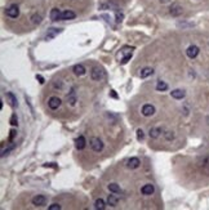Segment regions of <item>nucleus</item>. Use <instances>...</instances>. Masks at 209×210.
<instances>
[{
    "label": "nucleus",
    "mask_w": 209,
    "mask_h": 210,
    "mask_svg": "<svg viewBox=\"0 0 209 210\" xmlns=\"http://www.w3.org/2000/svg\"><path fill=\"white\" fill-rule=\"evenodd\" d=\"M61 102L62 101H61L58 97H50L49 101H48V106H49L50 110H57L61 106Z\"/></svg>",
    "instance_id": "nucleus-9"
},
{
    "label": "nucleus",
    "mask_w": 209,
    "mask_h": 210,
    "mask_svg": "<svg viewBox=\"0 0 209 210\" xmlns=\"http://www.w3.org/2000/svg\"><path fill=\"white\" fill-rule=\"evenodd\" d=\"M54 86H56V88H59V89H61V88H62V83H61V81H59V83H56Z\"/></svg>",
    "instance_id": "nucleus-34"
},
{
    "label": "nucleus",
    "mask_w": 209,
    "mask_h": 210,
    "mask_svg": "<svg viewBox=\"0 0 209 210\" xmlns=\"http://www.w3.org/2000/svg\"><path fill=\"white\" fill-rule=\"evenodd\" d=\"M141 192H142L143 195H146V196H150V195H152L154 192H155V188H154L152 185H145L141 188Z\"/></svg>",
    "instance_id": "nucleus-16"
},
{
    "label": "nucleus",
    "mask_w": 209,
    "mask_h": 210,
    "mask_svg": "<svg viewBox=\"0 0 209 210\" xmlns=\"http://www.w3.org/2000/svg\"><path fill=\"white\" fill-rule=\"evenodd\" d=\"M159 2L161 3V4H167V3H169L170 0H159Z\"/></svg>",
    "instance_id": "nucleus-35"
},
{
    "label": "nucleus",
    "mask_w": 209,
    "mask_h": 210,
    "mask_svg": "<svg viewBox=\"0 0 209 210\" xmlns=\"http://www.w3.org/2000/svg\"><path fill=\"white\" fill-rule=\"evenodd\" d=\"M143 137H145L143 130H142V129H138V130H137V139H138V141H142Z\"/></svg>",
    "instance_id": "nucleus-28"
},
{
    "label": "nucleus",
    "mask_w": 209,
    "mask_h": 210,
    "mask_svg": "<svg viewBox=\"0 0 209 210\" xmlns=\"http://www.w3.org/2000/svg\"><path fill=\"white\" fill-rule=\"evenodd\" d=\"M139 164H141V162H139V159H138V157H130V159L128 160V168L129 169H137L138 168V166H139Z\"/></svg>",
    "instance_id": "nucleus-13"
},
{
    "label": "nucleus",
    "mask_w": 209,
    "mask_h": 210,
    "mask_svg": "<svg viewBox=\"0 0 209 210\" xmlns=\"http://www.w3.org/2000/svg\"><path fill=\"white\" fill-rule=\"evenodd\" d=\"M17 134V132L16 130H11V135H9V141H13V138H14V135Z\"/></svg>",
    "instance_id": "nucleus-31"
},
{
    "label": "nucleus",
    "mask_w": 209,
    "mask_h": 210,
    "mask_svg": "<svg viewBox=\"0 0 209 210\" xmlns=\"http://www.w3.org/2000/svg\"><path fill=\"white\" fill-rule=\"evenodd\" d=\"M167 89H168V84L165 83V81L159 80L158 84H156V90H158V92H164V90H167Z\"/></svg>",
    "instance_id": "nucleus-20"
},
{
    "label": "nucleus",
    "mask_w": 209,
    "mask_h": 210,
    "mask_svg": "<svg viewBox=\"0 0 209 210\" xmlns=\"http://www.w3.org/2000/svg\"><path fill=\"white\" fill-rule=\"evenodd\" d=\"M155 113V107L152 104H145L142 107V115L143 116H151Z\"/></svg>",
    "instance_id": "nucleus-11"
},
{
    "label": "nucleus",
    "mask_w": 209,
    "mask_h": 210,
    "mask_svg": "<svg viewBox=\"0 0 209 210\" xmlns=\"http://www.w3.org/2000/svg\"><path fill=\"white\" fill-rule=\"evenodd\" d=\"M170 94H172V97L174 99H182V98H185L186 92L182 90V89H174V90L170 92Z\"/></svg>",
    "instance_id": "nucleus-12"
},
{
    "label": "nucleus",
    "mask_w": 209,
    "mask_h": 210,
    "mask_svg": "<svg viewBox=\"0 0 209 210\" xmlns=\"http://www.w3.org/2000/svg\"><path fill=\"white\" fill-rule=\"evenodd\" d=\"M32 22H34V23H40V22H41V16L34 14V16H32Z\"/></svg>",
    "instance_id": "nucleus-27"
},
{
    "label": "nucleus",
    "mask_w": 209,
    "mask_h": 210,
    "mask_svg": "<svg viewBox=\"0 0 209 210\" xmlns=\"http://www.w3.org/2000/svg\"><path fill=\"white\" fill-rule=\"evenodd\" d=\"M50 20L52 21H62V12H61L58 8H53L50 11Z\"/></svg>",
    "instance_id": "nucleus-10"
},
{
    "label": "nucleus",
    "mask_w": 209,
    "mask_h": 210,
    "mask_svg": "<svg viewBox=\"0 0 209 210\" xmlns=\"http://www.w3.org/2000/svg\"><path fill=\"white\" fill-rule=\"evenodd\" d=\"M61 31V29H49L48 30V34H47V36H45V39L47 40H50V39H53V38H56V35H58Z\"/></svg>",
    "instance_id": "nucleus-19"
},
{
    "label": "nucleus",
    "mask_w": 209,
    "mask_h": 210,
    "mask_svg": "<svg viewBox=\"0 0 209 210\" xmlns=\"http://www.w3.org/2000/svg\"><path fill=\"white\" fill-rule=\"evenodd\" d=\"M172 132H168V133H165V137H167V139H169V141H170V139H173L174 138V135L173 134H170Z\"/></svg>",
    "instance_id": "nucleus-33"
},
{
    "label": "nucleus",
    "mask_w": 209,
    "mask_h": 210,
    "mask_svg": "<svg viewBox=\"0 0 209 210\" xmlns=\"http://www.w3.org/2000/svg\"><path fill=\"white\" fill-rule=\"evenodd\" d=\"M94 208H95V209H98V210H103L104 208H106V204H104V201H103L102 199H98V200H95Z\"/></svg>",
    "instance_id": "nucleus-22"
},
{
    "label": "nucleus",
    "mask_w": 209,
    "mask_h": 210,
    "mask_svg": "<svg viewBox=\"0 0 209 210\" xmlns=\"http://www.w3.org/2000/svg\"><path fill=\"white\" fill-rule=\"evenodd\" d=\"M5 13H7V16L9 17V18H17V17L20 16V8L17 7L16 4H13L5 11Z\"/></svg>",
    "instance_id": "nucleus-4"
},
{
    "label": "nucleus",
    "mask_w": 209,
    "mask_h": 210,
    "mask_svg": "<svg viewBox=\"0 0 209 210\" xmlns=\"http://www.w3.org/2000/svg\"><path fill=\"white\" fill-rule=\"evenodd\" d=\"M91 147L92 150L95 152H101L103 150V143L100 138H92L91 139Z\"/></svg>",
    "instance_id": "nucleus-3"
},
{
    "label": "nucleus",
    "mask_w": 209,
    "mask_h": 210,
    "mask_svg": "<svg viewBox=\"0 0 209 210\" xmlns=\"http://www.w3.org/2000/svg\"><path fill=\"white\" fill-rule=\"evenodd\" d=\"M85 144H86V141H85V138L83 137V135H80L79 138H76V141H75V146H76V148L77 150H84L85 148Z\"/></svg>",
    "instance_id": "nucleus-14"
},
{
    "label": "nucleus",
    "mask_w": 209,
    "mask_h": 210,
    "mask_svg": "<svg viewBox=\"0 0 209 210\" xmlns=\"http://www.w3.org/2000/svg\"><path fill=\"white\" fill-rule=\"evenodd\" d=\"M199 48L196 47V45H190L188 48H187V50H186V54H187V57L188 58H191V59H194V58H196L197 57V54H199Z\"/></svg>",
    "instance_id": "nucleus-7"
},
{
    "label": "nucleus",
    "mask_w": 209,
    "mask_h": 210,
    "mask_svg": "<svg viewBox=\"0 0 209 210\" xmlns=\"http://www.w3.org/2000/svg\"><path fill=\"white\" fill-rule=\"evenodd\" d=\"M111 95H112V97H114V98H116V97H118V95H116V94L114 93V90H112V93H111Z\"/></svg>",
    "instance_id": "nucleus-36"
},
{
    "label": "nucleus",
    "mask_w": 209,
    "mask_h": 210,
    "mask_svg": "<svg viewBox=\"0 0 209 210\" xmlns=\"http://www.w3.org/2000/svg\"><path fill=\"white\" fill-rule=\"evenodd\" d=\"M133 50H134V48H130V47H124L123 49L120 50V53L123 54V57H121V61H120V63H121V65H125L128 61L132 58Z\"/></svg>",
    "instance_id": "nucleus-1"
},
{
    "label": "nucleus",
    "mask_w": 209,
    "mask_h": 210,
    "mask_svg": "<svg viewBox=\"0 0 209 210\" xmlns=\"http://www.w3.org/2000/svg\"><path fill=\"white\" fill-rule=\"evenodd\" d=\"M118 197H115L114 195H109V197H107V204L109 205H111V206H116L118 205Z\"/></svg>",
    "instance_id": "nucleus-24"
},
{
    "label": "nucleus",
    "mask_w": 209,
    "mask_h": 210,
    "mask_svg": "<svg viewBox=\"0 0 209 210\" xmlns=\"http://www.w3.org/2000/svg\"><path fill=\"white\" fill-rule=\"evenodd\" d=\"M154 74V70L151 67H145L141 70V72H139V77L141 79H146V77H149Z\"/></svg>",
    "instance_id": "nucleus-15"
},
{
    "label": "nucleus",
    "mask_w": 209,
    "mask_h": 210,
    "mask_svg": "<svg viewBox=\"0 0 209 210\" xmlns=\"http://www.w3.org/2000/svg\"><path fill=\"white\" fill-rule=\"evenodd\" d=\"M72 71H74V74L75 75H77V76H83L84 74H85V67L83 66V65H75L74 66V68H72Z\"/></svg>",
    "instance_id": "nucleus-17"
},
{
    "label": "nucleus",
    "mask_w": 209,
    "mask_h": 210,
    "mask_svg": "<svg viewBox=\"0 0 209 210\" xmlns=\"http://www.w3.org/2000/svg\"><path fill=\"white\" fill-rule=\"evenodd\" d=\"M11 124H12L13 126L18 125V119H17V115H16V113H13L12 117H11Z\"/></svg>",
    "instance_id": "nucleus-26"
},
{
    "label": "nucleus",
    "mask_w": 209,
    "mask_h": 210,
    "mask_svg": "<svg viewBox=\"0 0 209 210\" xmlns=\"http://www.w3.org/2000/svg\"><path fill=\"white\" fill-rule=\"evenodd\" d=\"M36 79L39 80V83H40V84H44V77H43L41 75H36Z\"/></svg>",
    "instance_id": "nucleus-32"
},
{
    "label": "nucleus",
    "mask_w": 209,
    "mask_h": 210,
    "mask_svg": "<svg viewBox=\"0 0 209 210\" xmlns=\"http://www.w3.org/2000/svg\"><path fill=\"white\" fill-rule=\"evenodd\" d=\"M5 98H7V102L9 103V104H11V106H12L13 108H16L17 106H18V101H17L16 95H14L13 93H11V92L5 93Z\"/></svg>",
    "instance_id": "nucleus-8"
},
{
    "label": "nucleus",
    "mask_w": 209,
    "mask_h": 210,
    "mask_svg": "<svg viewBox=\"0 0 209 210\" xmlns=\"http://www.w3.org/2000/svg\"><path fill=\"white\" fill-rule=\"evenodd\" d=\"M109 189L111 192H114V194H120V192H121L119 185H116V183H110V185H109Z\"/></svg>",
    "instance_id": "nucleus-23"
},
{
    "label": "nucleus",
    "mask_w": 209,
    "mask_h": 210,
    "mask_svg": "<svg viewBox=\"0 0 209 210\" xmlns=\"http://www.w3.org/2000/svg\"><path fill=\"white\" fill-rule=\"evenodd\" d=\"M91 77L93 79L94 81H100V80H102V79L104 77V71H103V68H101V67H93V68H92V71H91Z\"/></svg>",
    "instance_id": "nucleus-2"
},
{
    "label": "nucleus",
    "mask_w": 209,
    "mask_h": 210,
    "mask_svg": "<svg viewBox=\"0 0 209 210\" xmlns=\"http://www.w3.org/2000/svg\"><path fill=\"white\" fill-rule=\"evenodd\" d=\"M76 14L72 11H63L62 12V21H68V20H74Z\"/></svg>",
    "instance_id": "nucleus-18"
},
{
    "label": "nucleus",
    "mask_w": 209,
    "mask_h": 210,
    "mask_svg": "<svg viewBox=\"0 0 209 210\" xmlns=\"http://www.w3.org/2000/svg\"><path fill=\"white\" fill-rule=\"evenodd\" d=\"M67 101H68V103L71 104V106H74V104H75V102H76V97H75V92H74V90H71L70 95H67Z\"/></svg>",
    "instance_id": "nucleus-25"
},
{
    "label": "nucleus",
    "mask_w": 209,
    "mask_h": 210,
    "mask_svg": "<svg viewBox=\"0 0 209 210\" xmlns=\"http://www.w3.org/2000/svg\"><path fill=\"white\" fill-rule=\"evenodd\" d=\"M59 209H61V205H58V204H53L49 206V210H59Z\"/></svg>",
    "instance_id": "nucleus-29"
},
{
    "label": "nucleus",
    "mask_w": 209,
    "mask_h": 210,
    "mask_svg": "<svg viewBox=\"0 0 209 210\" xmlns=\"http://www.w3.org/2000/svg\"><path fill=\"white\" fill-rule=\"evenodd\" d=\"M47 204V197L43 195H36L32 199V205L35 206H44Z\"/></svg>",
    "instance_id": "nucleus-6"
},
{
    "label": "nucleus",
    "mask_w": 209,
    "mask_h": 210,
    "mask_svg": "<svg viewBox=\"0 0 209 210\" xmlns=\"http://www.w3.org/2000/svg\"><path fill=\"white\" fill-rule=\"evenodd\" d=\"M169 13H170L173 17H178V16H181L182 13H183V8H182L179 4L174 3V4H172V7L169 8Z\"/></svg>",
    "instance_id": "nucleus-5"
},
{
    "label": "nucleus",
    "mask_w": 209,
    "mask_h": 210,
    "mask_svg": "<svg viewBox=\"0 0 209 210\" xmlns=\"http://www.w3.org/2000/svg\"><path fill=\"white\" fill-rule=\"evenodd\" d=\"M160 133H161V129L160 128H152V129H150V137L152 139H156L160 135Z\"/></svg>",
    "instance_id": "nucleus-21"
},
{
    "label": "nucleus",
    "mask_w": 209,
    "mask_h": 210,
    "mask_svg": "<svg viewBox=\"0 0 209 210\" xmlns=\"http://www.w3.org/2000/svg\"><path fill=\"white\" fill-rule=\"evenodd\" d=\"M121 21H123V14L119 13V12H116V22L119 23V22H121Z\"/></svg>",
    "instance_id": "nucleus-30"
}]
</instances>
